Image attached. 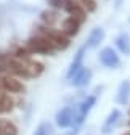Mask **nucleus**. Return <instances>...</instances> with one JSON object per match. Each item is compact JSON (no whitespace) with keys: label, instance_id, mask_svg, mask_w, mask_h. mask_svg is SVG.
I'll use <instances>...</instances> for the list:
<instances>
[{"label":"nucleus","instance_id":"nucleus-10","mask_svg":"<svg viewBox=\"0 0 130 135\" xmlns=\"http://www.w3.org/2000/svg\"><path fill=\"white\" fill-rule=\"evenodd\" d=\"M103 37H104V31H103V29H100V27L93 29V31L90 32V36H88L87 47H90V48L98 47V45H100V42L103 40Z\"/></svg>","mask_w":130,"mask_h":135},{"label":"nucleus","instance_id":"nucleus-16","mask_svg":"<svg viewBox=\"0 0 130 135\" xmlns=\"http://www.w3.org/2000/svg\"><path fill=\"white\" fill-rule=\"evenodd\" d=\"M29 55H31V52L27 50V47H24V48H18V50L14 52L16 60H19V61H27V60H29Z\"/></svg>","mask_w":130,"mask_h":135},{"label":"nucleus","instance_id":"nucleus-3","mask_svg":"<svg viewBox=\"0 0 130 135\" xmlns=\"http://www.w3.org/2000/svg\"><path fill=\"white\" fill-rule=\"evenodd\" d=\"M95 103H96V97L90 95V97H87L82 103L79 105V113L74 114V122H76L77 126H80V124L84 122V117L90 113V109L95 106Z\"/></svg>","mask_w":130,"mask_h":135},{"label":"nucleus","instance_id":"nucleus-15","mask_svg":"<svg viewBox=\"0 0 130 135\" xmlns=\"http://www.w3.org/2000/svg\"><path fill=\"white\" fill-rule=\"evenodd\" d=\"M0 124H2V133L3 135H18V127L13 122H10L7 119H0Z\"/></svg>","mask_w":130,"mask_h":135},{"label":"nucleus","instance_id":"nucleus-4","mask_svg":"<svg viewBox=\"0 0 130 135\" xmlns=\"http://www.w3.org/2000/svg\"><path fill=\"white\" fill-rule=\"evenodd\" d=\"M2 85H3V90L5 92H10V93H23L26 90L24 84L21 80H18V77H3L2 79Z\"/></svg>","mask_w":130,"mask_h":135},{"label":"nucleus","instance_id":"nucleus-11","mask_svg":"<svg viewBox=\"0 0 130 135\" xmlns=\"http://www.w3.org/2000/svg\"><path fill=\"white\" fill-rule=\"evenodd\" d=\"M128 100H130V80H125V82L121 84V87H119L117 103L125 105V103H128Z\"/></svg>","mask_w":130,"mask_h":135},{"label":"nucleus","instance_id":"nucleus-6","mask_svg":"<svg viewBox=\"0 0 130 135\" xmlns=\"http://www.w3.org/2000/svg\"><path fill=\"white\" fill-rule=\"evenodd\" d=\"M74 109L72 108H63L61 111H58L56 114V124L59 127H69L72 122H74Z\"/></svg>","mask_w":130,"mask_h":135},{"label":"nucleus","instance_id":"nucleus-7","mask_svg":"<svg viewBox=\"0 0 130 135\" xmlns=\"http://www.w3.org/2000/svg\"><path fill=\"white\" fill-rule=\"evenodd\" d=\"M84 52H85V47H84V48H80L79 52L76 53V56H74V60H72V63H71V66H69V69H68V77H69V79H72V77L80 71V69H82Z\"/></svg>","mask_w":130,"mask_h":135},{"label":"nucleus","instance_id":"nucleus-2","mask_svg":"<svg viewBox=\"0 0 130 135\" xmlns=\"http://www.w3.org/2000/svg\"><path fill=\"white\" fill-rule=\"evenodd\" d=\"M100 63L106 68H117L121 64V58L114 48L106 47L100 52Z\"/></svg>","mask_w":130,"mask_h":135},{"label":"nucleus","instance_id":"nucleus-21","mask_svg":"<svg viewBox=\"0 0 130 135\" xmlns=\"http://www.w3.org/2000/svg\"><path fill=\"white\" fill-rule=\"evenodd\" d=\"M3 90V85H2V79H0V92Z\"/></svg>","mask_w":130,"mask_h":135},{"label":"nucleus","instance_id":"nucleus-20","mask_svg":"<svg viewBox=\"0 0 130 135\" xmlns=\"http://www.w3.org/2000/svg\"><path fill=\"white\" fill-rule=\"evenodd\" d=\"M5 69H7V68H5V66H3V64H2V63H0V73H3V71H5Z\"/></svg>","mask_w":130,"mask_h":135},{"label":"nucleus","instance_id":"nucleus-18","mask_svg":"<svg viewBox=\"0 0 130 135\" xmlns=\"http://www.w3.org/2000/svg\"><path fill=\"white\" fill-rule=\"evenodd\" d=\"M80 5L84 7V10L87 13H92V11L96 10V2L95 0H80Z\"/></svg>","mask_w":130,"mask_h":135},{"label":"nucleus","instance_id":"nucleus-1","mask_svg":"<svg viewBox=\"0 0 130 135\" xmlns=\"http://www.w3.org/2000/svg\"><path fill=\"white\" fill-rule=\"evenodd\" d=\"M26 47L31 53H40V55H48V53H53L56 50L55 45L52 44V40L45 36H40V34H37L36 37H31L27 40Z\"/></svg>","mask_w":130,"mask_h":135},{"label":"nucleus","instance_id":"nucleus-14","mask_svg":"<svg viewBox=\"0 0 130 135\" xmlns=\"http://www.w3.org/2000/svg\"><path fill=\"white\" fill-rule=\"evenodd\" d=\"M27 63V68H29V73H31V77H39L42 73H43V64L42 63H39V61H31V60H27L26 61Z\"/></svg>","mask_w":130,"mask_h":135},{"label":"nucleus","instance_id":"nucleus-8","mask_svg":"<svg viewBox=\"0 0 130 135\" xmlns=\"http://www.w3.org/2000/svg\"><path fill=\"white\" fill-rule=\"evenodd\" d=\"M90 79H92V71L90 69H85V68H82L74 77H72V85L74 87H84V85H87V84L90 82Z\"/></svg>","mask_w":130,"mask_h":135},{"label":"nucleus","instance_id":"nucleus-19","mask_svg":"<svg viewBox=\"0 0 130 135\" xmlns=\"http://www.w3.org/2000/svg\"><path fill=\"white\" fill-rule=\"evenodd\" d=\"M48 129H50V127H48L47 124H42L39 129H37V132H36V135H47V132H48Z\"/></svg>","mask_w":130,"mask_h":135},{"label":"nucleus","instance_id":"nucleus-12","mask_svg":"<svg viewBox=\"0 0 130 135\" xmlns=\"http://www.w3.org/2000/svg\"><path fill=\"white\" fill-rule=\"evenodd\" d=\"M116 47L121 50V53L130 55V36L128 34H121L116 39Z\"/></svg>","mask_w":130,"mask_h":135},{"label":"nucleus","instance_id":"nucleus-13","mask_svg":"<svg viewBox=\"0 0 130 135\" xmlns=\"http://www.w3.org/2000/svg\"><path fill=\"white\" fill-rule=\"evenodd\" d=\"M121 119V111L119 109H114V111H111V114L108 116V119L103 126V133H109V130L116 126V122Z\"/></svg>","mask_w":130,"mask_h":135},{"label":"nucleus","instance_id":"nucleus-22","mask_svg":"<svg viewBox=\"0 0 130 135\" xmlns=\"http://www.w3.org/2000/svg\"><path fill=\"white\" fill-rule=\"evenodd\" d=\"M122 135H130V130H128V132H125V133H122Z\"/></svg>","mask_w":130,"mask_h":135},{"label":"nucleus","instance_id":"nucleus-5","mask_svg":"<svg viewBox=\"0 0 130 135\" xmlns=\"http://www.w3.org/2000/svg\"><path fill=\"white\" fill-rule=\"evenodd\" d=\"M80 26H82V24H80L76 18H72V16H68V18L61 23V31L66 34L68 37H74V36H77V34H79Z\"/></svg>","mask_w":130,"mask_h":135},{"label":"nucleus","instance_id":"nucleus-17","mask_svg":"<svg viewBox=\"0 0 130 135\" xmlns=\"http://www.w3.org/2000/svg\"><path fill=\"white\" fill-rule=\"evenodd\" d=\"M69 0H48V7H52L55 10H64Z\"/></svg>","mask_w":130,"mask_h":135},{"label":"nucleus","instance_id":"nucleus-23","mask_svg":"<svg viewBox=\"0 0 130 135\" xmlns=\"http://www.w3.org/2000/svg\"><path fill=\"white\" fill-rule=\"evenodd\" d=\"M128 126H130V121H128Z\"/></svg>","mask_w":130,"mask_h":135},{"label":"nucleus","instance_id":"nucleus-9","mask_svg":"<svg viewBox=\"0 0 130 135\" xmlns=\"http://www.w3.org/2000/svg\"><path fill=\"white\" fill-rule=\"evenodd\" d=\"M40 20H42V23H43L45 26L52 27V26L59 20V16H58V10L52 8V10H45V11H42V13H40Z\"/></svg>","mask_w":130,"mask_h":135}]
</instances>
